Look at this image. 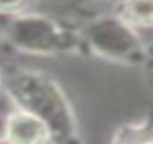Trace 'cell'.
Returning <instances> with one entry per match:
<instances>
[{
  "instance_id": "cell-1",
  "label": "cell",
  "mask_w": 153,
  "mask_h": 144,
  "mask_svg": "<svg viewBox=\"0 0 153 144\" xmlns=\"http://www.w3.org/2000/svg\"><path fill=\"white\" fill-rule=\"evenodd\" d=\"M51 137L49 126L31 112H15L6 121L9 144H45Z\"/></svg>"
},
{
  "instance_id": "cell-2",
  "label": "cell",
  "mask_w": 153,
  "mask_h": 144,
  "mask_svg": "<svg viewBox=\"0 0 153 144\" xmlns=\"http://www.w3.org/2000/svg\"><path fill=\"white\" fill-rule=\"evenodd\" d=\"M108 42H112L105 50L103 54L110 56V58H123L126 52H133V43L135 42V36L128 31V27L121 25V24H114L110 27L105 25V29H96V36H94V47L101 49L103 45H106Z\"/></svg>"
},
{
  "instance_id": "cell-3",
  "label": "cell",
  "mask_w": 153,
  "mask_h": 144,
  "mask_svg": "<svg viewBox=\"0 0 153 144\" xmlns=\"http://www.w3.org/2000/svg\"><path fill=\"white\" fill-rule=\"evenodd\" d=\"M124 16L133 25H153V0H126Z\"/></svg>"
},
{
  "instance_id": "cell-4",
  "label": "cell",
  "mask_w": 153,
  "mask_h": 144,
  "mask_svg": "<svg viewBox=\"0 0 153 144\" xmlns=\"http://www.w3.org/2000/svg\"><path fill=\"white\" fill-rule=\"evenodd\" d=\"M29 0H0V11L2 13H15L22 9Z\"/></svg>"
},
{
  "instance_id": "cell-5",
  "label": "cell",
  "mask_w": 153,
  "mask_h": 144,
  "mask_svg": "<svg viewBox=\"0 0 153 144\" xmlns=\"http://www.w3.org/2000/svg\"><path fill=\"white\" fill-rule=\"evenodd\" d=\"M139 144H153V142H139Z\"/></svg>"
}]
</instances>
